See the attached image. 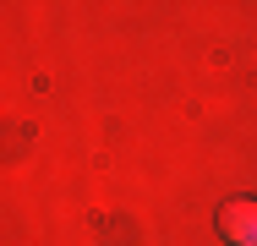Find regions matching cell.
I'll return each mask as SVG.
<instances>
[{"instance_id":"obj_1","label":"cell","mask_w":257,"mask_h":246,"mask_svg":"<svg viewBox=\"0 0 257 246\" xmlns=\"http://www.w3.org/2000/svg\"><path fill=\"white\" fill-rule=\"evenodd\" d=\"M219 235L230 246H257V197H230L219 208Z\"/></svg>"}]
</instances>
